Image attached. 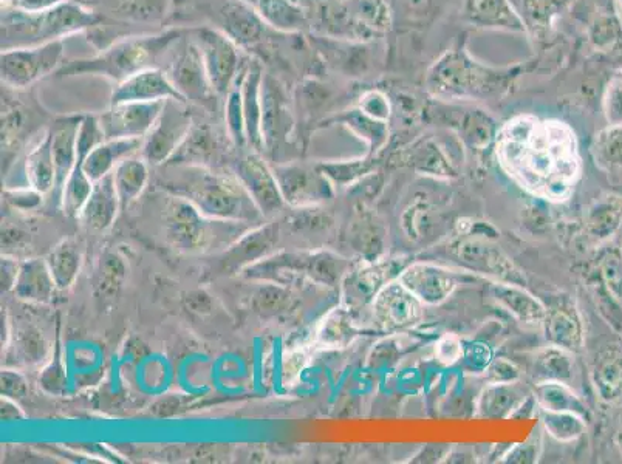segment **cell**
<instances>
[{
    "instance_id": "37",
    "label": "cell",
    "mask_w": 622,
    "mask_h": 464,
    "mask_svg": "<svg viewBox=\"0 0 622 464\" xmlns=\"http://www.w3.org/2000/svg\"><path fill=\"white\" fill-rule=\"evenodd\" d=\"M214 141L208 130L191 129L182 146L171 157V163H205L214 154Z\"/></svg>"
},
{
    "instance_id": "15",
    "label": "cell",
    "mask_w": 622,
    "mask_h": 464,
    "mask_svg": "<svg viewBox=\"0 0 622 464\" xmlns=\"http://www.w3.org/2000/svg\"><path fill=\"white\" fill-rule=\"evenodd\" d=\"M174 98L183 101L185 96L158 70H141L129 76L112 96L113 106L124 103H149Z\"/></svg>"
},
{
    "instance_id": "26",
    "label": "cell",
    "mask_w": 622,
    "mask_h": 464,
    "mask_svg": "<svg viewBox=\"0 0 622 464\" xmlns=\"http://www.w3.org/2000/svg\"><path fill=\"white\" fill-rule=\"evenodd\" d=\"M622 223V198L604 195L590 205L585 212V229L588 236L602 242L618 231Z\"/></svg>"
},
{
    "instance_id": "49",
    "label": "cell",
    "mask_w": 622,
    "mask_h": 464,
    "mask_svg": "<svg viewBox=\"0 0 622 464\" xmlns=\"http://www.w3.org/2000/svg\"><path fill=\"white\" fill-rule=\"evenodd\" d=\"M22 262L13 257H2V291H13L14 284L18 280L19 271H21Z\"/></svg>"
},
{
    "instance_id": "51",
    "label": "cell",
    "mask_w": 622,
    "mask_h": 464,
    "mask_svg": "<svg viewBox=\"0 0 622 464\" xmlns=\"http://www.w3.org/2000/svg\"><path fill=\"white\" fill-rule=\"evenodd\" d=\"M64 0H13L14 7L22 13H42L61 5Z\"/></svg>"
},
{
    "instance_id": "41",
    "label": "cell",
    "mask_w": 622,
    "mask_h": 464,
    "mask_svg": "<svg viewBox=\"0 0 622 464\" xmlns=\"http://www.w3.org/2000/svg\"><path fill=\"white\" fill-rule=\"evenodd\" d=\"M67 372H65L64 359H62L61 347L56 345L53 358L50 359L45 369L39 375V386L45 393L53 396H62L67 392Z\"/></svg>"
},
{
    "instance_id": "46",
    "label": "cell",
    "mask_w": 622,
    "mask_h": 464,
    "mask_svg": "<svg viewBox=\"0 0 622 464\" xmlns=\"http://www.w3.org/2000/svg\"><path fill=\"white\" fill-rule=\"evenodd\" d=\"M437 358L440 359L446 366H451L454 362L463 356L462 342L457 336L446 335L445 338H441L438 341L437 348H435Z\"/></svg>"
},
{
    "instance_id": "22",
    "label": "cell",
    "mask_w": 622,
    "mask_h": 464,
    "mask_svg": "<svg viewBox=\"0 0 622 464\" xmlns=\"http://www.w3.org/2000/svg\"><path fill=\"white\" fill-rule=\"evenodd\" d=\"M149 58V47L144 42H126L118 45L90 64V70L107 73L110 78L123 79L141 72Z\"/></svg>"
},
{
    "instance_id": "38",
    "label": "cell",
    "mask_w": 622,
    "mask_h": 464,
    "mask_svg": "<svg viewBox=\"0 0 622 464\" xmlns=\"http://www.w3.org/2000/svg\"><path fill=\"white\" fill-rule=\"evenodd\" d=\"M225 24L229 35L239 39L240 42H248L256 39L260 35V22L257 21L253 11L242 5H233L226 8Z\"/></svg>"
},
{
    "instance_id": "8",
    "label": "cell",
    "mask_w": 622,
    "mask_h": 464,
    "mask_svg": "<svg viewBox=\"0 0 622 464\" xmlns=\"http://www.w3.org/2000/svg\"><path fill=\"white\" fill-rule=\"evenodd\" d=\"M373 318L384 330L400 331L423 319L424 304L400 280H390L372 301Z\"/></svg>"
},
{
    "instance_id": "3",
    "label": "cell",
    "mask_w": 622,
    "mask_h": 464,
    "mask_svg": "<svg viewBox=\"0 0 622 464\" xmlns=\"http://www.w3.org/2000/svg\"><path fill=\"white\" fill-rule=\"evenodd\" d=\"M346 263L330 253H274L243 270L245 279L274 282L288 287L296 279H310L316 284L333 285L344 273Z\"/></svg>"
},
{
    "instance_id": "13",
    "label": "cell",
    "mask_w": 622,
    "mask_h": 464,
    "mask_svg": "<svg viewBox=\"0 0 622 464\" xmlns=\"http://www.w3.org/2000/svg\"><path fill=\"white\" fill-rule=\"evenodd\" d=\"M398 280L424 305L445 302L457 287L455 274L434 263H412L401 271Z\"/></svg>"
},
{
    "instance_id": "11",
    "label": "cell",
    "mask_w": 622,
    "mask_h": 464,
    "mask_svg": "<svg viewBox=\"0 0 622 464\" xmlns=\"http://www.w3.org/2000/svg\"><path fill=\"white\" fill-rule=\"evenodd\" d=\"M165 104L166 99L165 101H149V103L115 104L110 112L100 118L104 137L106 140H118V138L144 140L157 123Z\"/></svg>"
},
{
    "instance_id": "2",
    "label": "cell",
    "mask_w": 622,
    "mask_h": 464,
    "mask_svg": "<svg viewBox=\"0 0 622 464\" xmlns=\"http://www.w3.org/2000/svg\"><path fill=\"white\" fill-rule=\"evenodd\" d=\"M168 191L185 198L211 219L236 223L264 219L237 177L212 174L202 168L188 169L178 180L169 183Z\"/></svg>"
},
{
    "instance_id": "20",
    "label": "cell",
    "mask_w": 622,
    "mask_h": 464,
    "mask_svg": "<svg viewBox=\"0 0 622 464\" xmlns=\"http://www.w3.org/2000/svg\"><path fill=\"white\" fill-rule=\"evenodd\" d=\"M489 291L494 301L506 311H510L522 324L542 325L544 322L547 307L533 294L528 293L522 285L497 280L491 284Z\"/></svg>"
},
{
    "instance_id": "27",
    "label": "cell",
    "mask_w": 622,
    "mask_h": 464,
    "mask_svg": "<svg viewBox=\"0 0 622 464\" xmlns=\"http://www.w3.org/2000/svg\"><path fill=\"white\" fill-rule=\"evenodd\" d=\"M112 175L118 198H120L121 209H126L146 189L149 169L144 158L129 157L118 164Z\"/></svg>"
},
{
    "instance_id": "12",
    "label": "cell",
    "mask_w": 622,
    "mask_h": 464,
    "mask_svg": "<svg viewBox=\"0 0 622 464\" xmlns=\"http://www.w3.org/2000/svg\"><path fill=\"white\" fill-rule=\"evenodd\" d=\"M279 239H281V225L277 222H270L243 232L242 237H237L223 253V270L229 273H242L254 263L273 256Z\"/></svg>"
},
{
    "instance_id": "36",
    "label": "cell",
    "mask_w": 622,
    "mask_h": 464,
    "mask_svg": "<svg viewBox=\"0 0 622 464\" xmlns=\"http://www.w3.org/2000/svg\"><path fill=\"white\" fill-rule=\"evenodd\" d=\"M542 423L558 441H573L585 432V418L578 413L542 410Z\"/></svg>"
},
{
    "instance_id": "55",
    "label": "cell",
    "mask_w": 622,
    "mask_h": 464,
    "mask_svg": "<svg viewBox=\"0 0 622 464\" xmlns=\"http://www.w3.org/2000/svg\"><path fill=\"white\" fill-rule=\"evenodd\" d=\"M534 455H536L534 444H520L516 451L510 455V460L514 461L516 458H520L519 461L522 463V461H528L527 458H534Z\"/></svg>"
},
{
    "instance_id": "45",
    "label": "cell",
    "mask_w": 622,
    "mask_h": 464,
    "mask_svg": "<svg viewBox=\"0 0 622 464\" xmlns=\"http://www.w3.org/2000/svg\"><path fill=\"white\" fill-rule=\"evenodd\" d=\"M0 379H2V384H0L2 396L21 401L28 395V381L18 370H2V378Z\"/></svg>"
},
{
    "instance_id": "17",
    "label": "cell",
    "mask_w": 622,
    "mask_h": 464,
    "mask_svg": "<svg viewBox=\"0 0 622 464\" xmlns=\"http://www.w3.org/2000/svg\"><path fill=\"white\" fill-rule=\"evenodd\" d=\"M118 211H121L120 198L113 175L109 174L93 183L92 194L79 215V220L93 231H106L117 219Z\"/></svg>"
},
{
    "instance_id": "19",
    "label": "cell",
    "mask_w": 622,
    "mask_h": 464,
    "mask_svg": "<svg viewBox=\"0 0 622 464\" xmlns=\"http://www.w3.org/2000/svg\"><path fill=\"white\" fill-rule=\"evenodd\" d=\"M542 327L548 344L570 353L581 350L584 330L578 311L571 305H556L550 310L547 308Z\"/></svg>"
},
{
    "instance_id": "35",
    "label": "cell",
    "mask_w": 622,
    "mask_h": 464,
    "mask_svg": "<svg viewBox=\"0 0 622 464\" xmlns=\"http://www.w3.org/2000/svg\"><path fill=\"white\" fill-rule=\"evenodd\" d=\"M243 113L247 124V138L251 146L259 149L264 144L262 132V103L259 99V72L248 75L247 84L243 89Z\"/></svg>"
},
{
    "instance_id": "30",
    "label": "cell",
    "mask_w": 622,
    "mask_h": 464,
    "mask_svg": "<svg viewBox=\"0 0 622 464\" xmlns=\"http://www.w3.org/2000/svg\"><path fill=\"white\" fill-rule=\"evenodd\" d=\"M537 404L542 410L551 412H573L585 418L587 407L584 406L579 396L576 395L564 381H542L537 383L536 390Z\"/></svg>"
},
{
    "instance_id": "10",
    "label": "cell",
    "mask_w": 622,
    "mask_h": 464,
    "mask_svg": "<svg viewBox=\"0 0 622 464\" xmlns=\"http://www.w3.org/2000/svg\"><path fill=\"white\" fill-rule=\"evenodd\" d=\"M285 205L291 208H318L333 197L332 183L325 174L284 166L273 169Z\"/></svg>"
},
{
    "instance_id": "43",
    "label": "cell",
    "mask_w": 622,
    "mask_h": 464,
    "mask_svg": "<svg viewBox=\"0 0 622 464\" xmlns=\"http://www.w3.org/2000/svg\"><path fill=\"white\" fill-rule=\"evenodd\" d=\"M226 120L231 138L237 146L247 143V124L243 113V96L239 90H234L229 95L228 107H226Z\"/></svg>"
},
{
    "instance_id": "34",
    "label": "cell",
    "mask_w": 622,
    "mask_h": 464,
    "mask_svg": "<svg viewBox=\"0 0 622 464\" xmlns=\"http://www.w3.org/2000/svg\"><path fill=\"white\" fill-rule=\"evenodd\" d=\"M571 372H573V362H571L570 352H565L554 345L544 348L534 359V378H537L539 383L567 381Z\"/></svg>"
},
{
    "instance_id": "9",
    "label": "cell",
    "mask_w": 622,
    "mask_h": 464,
    "mask_svg": "<svg viewBox=\"0 0 622 464\" xmlns=\"http://www.w3.org/2000/svg\"><path fill=\"white\" fill-rule=\"evenodd\" d=\"M236 177L247 189L264 219L276 217L284 209L285 200L273 169L259 155L248 154L237 163Z\"/></svg>"
},
{
    "instance_id": "48",
    "label": "cell",
    "mask_w": 622,
    "mask_h": 464,
    "mask_svg": "<svg viewBox=\"0 0 622 464\" xmlns=\"http://www.w3.org/2000/svg\"><path fill=\"white\" fill-rule=\"evenodd\" d=\"M519 378V370L514 367L511 362L499 361L494 362L493 366L489 367V381L491 383H513Z\"/></svg>"
},
{
    "instance_id": "54",
    "label": "cell",
    "mask_w": 622,
    "mask_h": 464,
    "mask_svg": "<svg viewBox=\"0 0 622 464\" xmlns=\"http://www.w3.org/2000/svg\"><path fill=\"white\" fill-rule=\"evenodd\" d=\"M609 120L615 124L622 123V79L613 87L612 95H610Z\"/></svg>"
},
{
    "instance_id": "18",
    "label": "cell",
    "mask_w": 622,
    "mask_h": 464,
    "mask_svg": "<svg viewBox=\"0 0 622 464\" xmlns=\"http://www.w3.org/2000/svg\"><path fill=\"white\" fill-rule=\"evenodd\" d=\"M59 290L52 271L45 259H30L22 262L13 294L19 301L30 304H50Z\"/></svg>"
},
{
    "instance_id": "23",
    "label": "cell",
    "mask_w": 622,
    "mask_h": 464,
    "mask_svg": "<svg viewBox=\"0 0 622 464\" xmlns=\"http://www.w3.org/2000/svg\"><path fill=\"white\" fill-rule=\"evenodd\" d=\"M79 120L58 123L52 130L53 160L56 168L55 191L61 200L62 189L69 180L76 164V140H78Z\"/></svg>"
},
{
    "instance_id": "44",
    "label": "cell",
    "mask_w": 622,
    "mask_h": 464,
    "mask_svg": "<svg viewBox=\"0 0 622 464\" xmlns=\"http://www.w3.org/2000/svg\"><path fill=\"white\" fill-rule=\"evenodd\" d=\"M166 0H123L121 10L137 19H154L165 10Z\"/></svg>"
},
{
    "instance_id": "52",
    "label": "cell",
    "mask_w": 622,
    "mask_h": 464,
    "mask_svg": "<svg viewBox=\"0 0 622 464\" xmlns=\"http://www.w3.org/2000/svg\"><path fill=\"white\" fill-rule=\"evenodd\" d=\"M0 409H2V421L5 423H14V421H21L25 418L24 410L21 409L18 401L11 400L8 396H2Z\"/></svg>"
},
{
    "instance_id": "7",
    "label": "cell",
    "mask_w": 622,
    "mask_h": 464,
    "mask_svg": "<svg viewBox=\"0 0 622 464\" xmlns=\"http://www.w3.org/2000/svg\"><path fill=\"white\" fill-rule=\"evenodd\" d=\"M61 56V41L48 42L42 47L8 50L2 53V79L13 87H27L52 72Z\"/></svg>"
},
{
    "instance_id": "53",
    "label": "cell",
    "mask_w": 622,
    "mask_h": 464,
    "mask_svg": "<svg viewBox=\"0 0 622 464\" xmlns=\"http://www.w3.org/2000/svg\"><path fill=\"white\" fill-rule=\"evenodd\" d=\"M185 301L186 304H188L189 310L195 311V313L205 314L211 311V297H209L205 291H194V293H189Z\"/></svg>"
},
{
    "instance_id": "29",
    "label": "cell",
    "mask_w": 622,
    "mask_h": 464,
    "mask_svg": "<svg viewBox=\"0 0 622 464\" xmlns=\"http://www.w3.org/2000/svg\"><path fill=\"white\" fill-rule=\"evenodd\" d=\"M45 260H47L48 268L52 271L53 279H55L59 290H67L78 279L81 265H83V254H81L76 242L67 239L58 243L48 253Z\"/></svg>"
},
{
    "instance_id": "33",
    "label": "cell",
    "mask_w": 622,
    "mask_h": 464,
    "mask_svg": "<svg viewBox=\"0 0 622 464\" xmlns=\"http://www.w3.org/2000/svg\"><path fill=\"white\" fill-rule=\"evenodd\" d=\"M392 273H394V268L390 267V263L356 271L347 282V290H349V297H352V302L364 304V302L373 301L378 291L384 285L389 284Z\"/></svg>"
},
{
    "instance_id": "4",
    "label": "cell",
    "mask_w": 622,
    "mask_h": 464,
    "mask_svg": "<svg viewBox=\"0 0 622 464\" xmlns=\"http://www.w3.org/2000/svg\"><path fill=\"white\" fill-rule=\"evenodd\" d=\"M165 237L182 253H205L220 236V228L231 222L206 217L185 198L171 195L163 208ZM236 223V222H234Z\"/></svg>"
},
{
    "instance_id": "47",
    "label": "cell",
    "mask_w": 622,
    "mask_h": 464,
    "mask_svg": "<svg viewBox=\"0 0 622 464\" xmlns=\"http://www.w3.org/2000/svg\"><path fill=\"white\" fill-rule=\"evenodd\" d=\"M7 202L14 208L33 209L42 202L41 192L31 188H18L5 192Z\"/></svg>"
},
{
    "instance_id": "1",
    "label": "cell",
    "mask_w": 622,
    "mask_h": 464,
    "mask_svg": "<svg viewBox=\"0 0 622 464\" xmlns=\"http://www.w3.org/2000/svg\"><path fill=\"white\" fill-rule=\"evenodd\" d=\"M497 157L523 189L548 202L567 200L581 172L570 127L533 116H519L503 127L497 138Z\"/></svg>"
},
{
    "instance_id": "32",
    "label": "cell",
    "mask_w": 622,
    "mask_h": 464,
    "mask_svg": "<svg viewBox=\"0 0 622 464\" xmlns=\"http://www.w3.org/2000/svg\"><path fill=\"white\" fill-rule=\"evenodd\" d=\"M296 301L288 287L274 282H262L251 299V307L262 318H276L293 310Z\"/></svg>"
},
{
    "instance_id": "39",
    "label": "cell",
    "mask_w": 622,
    "mask_h": 464,
    "mask_svg": "<svg viewBox=\"0 0 622 464\" xmlns=\"http://www.w3.org/2000/svg\"><path fill=\"white\" fill-rule=\"evenodd\" d=\"M596 389L604 400H615L622 393V366L613 356L599 359L595 370Z\"/></svg>"
},
{
    "instance_id": "31",
    "label": "cell",
    "mask_w": 622,
    "mask_h": 464,
    "mask_svg": "<svg viewBox=\"0 0 622 464\" xmlns=\"http://www.w3.org/2000/svg\"><path fill=\"white\" fill-rule=\"evenodd\" d=\"M206 69L203 56L195 48L189 47L175 62L174 87L178 92L200 96L206 92Z\"/></svg>"
},
{
    "instance_id": "42",
    "label": "cell",
    "mask_w": 622,
    "mask_h": 464,
    "mask_svg": "<svg viewBox=\"0 0 622 464\" xmlns=\"http://www.w3.org/2000/svg\"><path fill=\"white\" fill-rule=\"evenodd\" d=\"M126 274V263L118 254L106 253L101 257L98 285L104 294H109V296L117 294L118 288L126 279Z\"/></svg>"
},
{
    "instance_id": "16",
    "label": "cell",
    "mask_w": 622,
    "mask_h": 464,
    "mask_svg": "<svg viewBox=\"0 0 622 464\" xmlns=\"http://www.w3.org/2000/svg\"><path fill=\"white\" fill-rule=\"evenodd\" d=\"M202 56L206 75L217 92H226L237 65L236 50L228 39L214 31H205L202 38Z\"/></svg>"
},
{
    "instance_id": "40",
    "label": "cell",
    "mask_w": 622,
    "mask_h": 464,
    "mask_svg": "<svg viewBox=\"0 0 622 464\" xmlns=\"http://www.w3.org/2000/svg\"><path fill=\"white\" fill-rule=\"evenodd\" d=\"M353 336H355V330H353L352 318H350L349 311L342 310V308L325 319L321 333H319V338L324 344L338 345V347L349 344Z\"/></svg>"
},
{
    "instance_id": "21",
    "label": "cell",
    "mask_w": 622,
    "mask_h": 464,
    "mask_svg": "<svg viewBox=\"0 0 622 464\" xmlns=\"http://www.w3.org/2000/svg\"><path fill=\"white\" fill-rule=\"evenodd\" d=\"M141 147H143V140H137V138L103 141L83 161L84 174L95 183L106 175L112 174L121 161L134 157Z\"/></svg>"
},
{
    "instance_id": "24",
    "label": "cell",
    "mask_w": 622,
    "mask_h": 464,
    "mask_svg": "<svg viewBox=\"0 0 622 464\" xmlns=\"http://www.w3.org/2000/svg\"><path fill=\"white\" fill-rule=\"evenodd\" d=\"M528 390L522 384L491 383L485 390L479 401V417L482 418H508L514 410H519L527 401Z\"/></svg>"
},
{
    "instance_id": "25",
    "label": "cell",
    "mask_w": 622,
    "mask_h": 464,
    "mask_svg": "<svg viewBox=\"0 0 622 464\" xmlns=\"http://www.w3.org/2000/svg\"><path fill=\"white\" fill-rule=\"evenodd\" d=\"M25 181L28 188L42 195L55 191L56 168L53 160L52 132L45 134L25 160Z\"/></svg>"
},
{
    "instance_id": "5",
    "label": "cell",
    "mask_w": 622,
    "mask_h": 464,
    "mask_svg": "<svg viewBox=\"0 0 622 464\" xmlns=\"http://www.w3.org/2000/svg\"><path fill=\"white\" fill-rule=\"evenodd\" d=\"M177 101L180 99H166L157 123L143 140L141 152L147 163L161 164L171 160L191 132V116L178 107Z\"/></svg>"
},
{
    "instance_id": "6",
    "label": "cell",
    "mask_w": 622,
    "mask_h": 464,
    "mask_svg": "<svg viewBox=\"0 0 622 464\" xmlns=\"http://www.w3.org/2000/svg\"><path fill=\"white\" fill-rule=\"evenodd\" d=\"M27 14L28 16H19L16 21L8 22L7 25H16V31L19 35L28 36V41L58 38L64 33L67 35L70 31L96 22V16L73 4H61L42 13Z\"/></svg>"
},
{
    "instance_id": "14",
    "label": "cell",
    "mask_w": 622,
    "mask_h": 464,
    "mask_svg": "<svg viewBox=\"0 0 622 464\" xmlns=\"http://www.w3.org/2000/svg\"><path fill=\"white\" fill-rule=\"evenodd\" d=\"M458 259L477 273L496 277L499 282L522 285L525 277L500 248L488 240H469L458 246Z\"/></svg>"
},
{
    "instance_id": "28",
    "label": "cell",
    "mask_w": 622,
    "mask_h": 464,
    "mask_svg": "<svg viewBox=\"0 0 622 464\" xmlns=\"http://www.w3.org/2000/svg\"><path fill=\"white\" fill-rule=\"evenodd\" d=\"M7 359H16L14 366H38L47 358V341L36 327H22L11 333L8 342Z\"/></svg>"
},
{
    "instance_id": "50",
    "label": "cell",
    "mask_w": 622,
    "mask_h": 464,
    "mask_svg": "<svg viewBox=\"0 0 622 464\" xmlns=\"http://www.w3.org/2000/svg\"><path fill=\"white\" fill-rule=\"evenodd\" d=\"M609 137L607 144L612 146V151L610 149L602 151L601 163H604L607 168H616V166H622V132L609 135Z\"/></svg>"
}]
</instances>
